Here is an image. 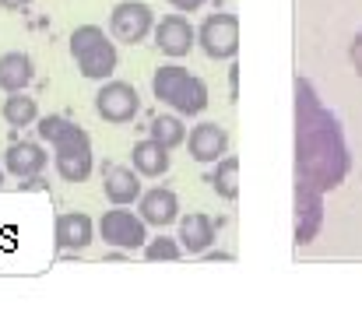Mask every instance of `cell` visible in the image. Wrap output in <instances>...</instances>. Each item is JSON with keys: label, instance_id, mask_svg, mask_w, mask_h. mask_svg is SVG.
<instances>
[{"label": "cell", "instance_id": "cell-1", "mask_svg": "<svg viewBox=\"0 0 362 316\" xmlns=\"http://www.w3.org/2000/svg\"><path fill=\"white\" fill-rule=\"evenodd\" d=\"M296 180L331 194L352 172L341 119L320 103L310 78H296Z\"/></svg>", "mask_w": 362, "mask_h": 316}, {"label": "cell", "instance_id": "cell-2", "mask_svg": "<svg viewBox=\"0 0 362 316\" xmlns=\"http://www.w3.org/2000/svg\"><path fill=\"white\" fill-rule=\"evenodd\" d=\"M151 95L158 103H165L173 112H180L183 119L187 116H201L208 103H211V92H208V81L190 74L183 64H162L155 67L151 74Z\"/></svg>", "mask_w": 362, "mask_h": 316}, {"label": "cell", "instance_id": "cell-3", "mask_svg": "<svg viewBox=\"0 0 362 316\" xmlns=\"http://www.w3.org/2000/svg\"><path fill=\"white\" fill-rule=\"evenodd\" d=\"M67 42H71V60H74L81 78H88V81H110L113 78L120 53H117V42H113L110 32H103L99 25H78Z\"/></svg>", "mask_w": 362, "mask_h": 316}, {"label": "cell", "instance_id": "cell-4", "mask_svg": "<svg viewBox=\"0 0 362 316\" xmlns=\"http://www.w3.org/2000/svg\"><path fill=\"white\" fill-rule=\"evenodd\" d=\"M53 165H57V176L64 183H85L95 169V155H92V137L85 127H78L74 119L53 137Z\"/></svg>", "mask_w": 362, "mask_h": 316}, {"label": "cell", "instance_id": "cell-5", "mask_svg": "<svg viewBox=\"0 0 362 316\" xmlns=\"http://www.w3.org/2000/svg\"><path fill=\"white\" fill-rule=\"evenodd\" d=\"M95 232L103 235L106 246H113L120 253H137L148 242V221L137 211H127L123 204H113L110 211H103Z\"/></svg>", "mask_w": 362, "mask_h": 316}, {"label": "cell", "instance_id": "cell-6", "mask_svg": "<svg viewBox=\"0 0 362 316\" xmlns=\"http://www.w3.org/2000/svg\"><path fill=\"white\" fill-rule=\"evenodd\" d=\"M197 46L208 60H233L240 53V18L229 11L208 14L197 28Z\"/></svg>", "mask_w": 362, "mask_h": 316}, {"label": "cell", "instance_id": "cell-7", "mask_svg": "<svg viewBox=\"0 0 362 316\" xmlns=\"http://www.w3.org/2000/svg\"><path fill=\"white\" fill-rule=\"evenodd\" d=\"M137 112H141V95H137L134 85L117 81V78L99 81V92H95V116H99L103 123L127 127V123L137 119Z\"/></svg>", "mask_w": 362, "mask_h": 316}, {"label": "cell", "instance_id": "cell-8", "mask_svg": "<svg viewBox=\"0 0 362 316\" xmlns=\"http://www.w3.org/2000/svg\"><path fill=\"white\" fill-rule=\"evenodd\" d=\"M155 28V11L144 0H120L110 11V35L123 46H137L151 35Z\"/></svg>", "mask_w": 362, "mask_h": 316}, {"label": "cell", "instance_id": "cell-9", "mask_svg": "<svg viewBox=\"0 0 362 316\" xmlns=\"http://www.w3.org/2000/svg\"><path fill=\"white\" fill-rule=\"evenodd\" d=\"M324 228V190L296 180V232L292 242L296 246H310Z\"/></svg>", "mask_w": 362, "mask_h": 316}, {"label": "cell", "instance_id": "cell-10", "mask_svg": "<svg viewBox=\"0 0 362 316\" xmlns=\"http://www.w3.org/2000/svg\"><path fill=\"white\" fill-rule=\"evenodd\" d=\"M151 39H155L158 53H165L169 60H183V57H190V49L197 46V28L190 25L187 14L176 11V14H165L162 21H155Z\"/></svg>", "mask_w": 362, "mask_h": 316}, {"label": "cell", "instance_id": "cell-11", "mask_svg": "<svg viewBox=\"0 0 362 316\" xmlns=\"http://www.w3.org/2000/svg\"><path fill=\"white\" fill-rule=\"evenodd\" d=\"M53 242L60 253H85L95 242V221L85 211H64L53 221Z\"/></svg>", "mask_w": 362, "mask_h": 316}, {"label": "cell", "instance_id": "cell-12", "mask_svg": "<svg viewBox=\"0 0 362 316\" xmlns=\"http://www.w3.org/2000/svg\"><path fill=\"white\" fill-rule=\"evenodd\" d=\"M183 144H187V151H190L194 162L211 165V162H218L222 155H229V130H226L222 123L204 119V123H197V127L187 130V141H183Z\"/></svg>", "mask_w": 362, "mask_h": 316}, {"label": "cell", "instance_id": "cell-13", "mask_svg": "<svg viewBox=\"0 0 362 316\" xmlns=\"http://www.w3.org/2000/svg\"><path fill=\"white\" fill-rule=\"evenodd\" d=\"M49 155L42 141H11L4 151V172L14 180H28V176H42Z\"/></svg>", "mask_w": 362, "mask_h": 316}, {"label": "cell", "instance_id": "cell-14", "mask_svg": "<svg viewBox=\"0 0 362 316\" xmlns=\"http://www.w3.org/2000/svg\"><path fill=\"white\" fill-rule=\"evenodd\" d=\"M137 214L148 221V228H165V225L180 221V197H176L169 187L141 190V197H137Z\"/></svg>", "mask_w": 362, "mask_h": 316}, {"label": "cell", "instance_id": "cell-15", "mask_svg": "<svg viewBox=\"0 0 362 316\" xmlns=\"http://www.w3.org/2000/svg\"><path fill=\"white\" fill-rule=\"evenodd\" d=\"M215 235H218V221H215L211 214H204V211H190V214L180 218V235H176V239H180L183 253L201 257L204 250L215 246Z\"/></svg>", "mask_w": 362, "mask_h": 316}, {"label": "cell", "instance_id": "cell-16", "mask_svg": "<svg viewBox=\"0 0 362 316\" xmlns=\"http://www.w3.org/2000/svg\"><path fill=\"white\" fill-rule=\"evenodd\" d=\"M130 165L141 180H162L169 172L173 158H169V148H162L155 137H144L130 148Z\"/></svg>", "mask_w": 362, "mask_h": 316}, {"label": "cell", "instance_id": "cell-17", "mask_svg": "<svg viewBox=\"0 0 362 316\" xmlns=\"http://www.w3.org/2000/svg\"><path fill=\"white\" fill-rule=\"evenodd\" d=\"M35 81V64L28 53L21 49H11V53H0V92H25L28 85Z\"/></svg>", "mask_w": 362, "mask_h": 316}, {"label": "cell", "instance_id": "cell-18", "mask_svg": "<svg viewBox=\"0 0 362 316\" xmlns=\"http://www.w3.org/2000/svg\"><path fill=\"white\" fill-rule=\"evenodd\" d=\"M141 190H144V187H141V176L134 172V165H117V169H110L106 180H103V194H106L110 204L130 208V204H137Z\"/></svg>", "mask_w": 362, "mask_h": 316}, {"label": "cell", "instance_id": "cell-19", "mask_svg": "<svg viewBox=\"0 0 362 316\" xmlns=\"http://www.w3.org/2000/svg\"><path fill=\"white\" fill-rule=\"evenodd\" d=\"M204 183L215 190V197L236 201L240 197V158L236 155H222L218 162H211V172L204 176Z\"/></svg>", "mask_w": 362, "mask_h": 316}, {"label": "cell", "instance_id": "cell-20", "mask_svg": "<svg viewBox=\"0 0 362 316\" xmlns=\"http://www.w3.org/2000/svg\"><path fill=\"white\" fill-rule=\"evenodd\" d=\"M0 116H4L7 127H14V130L35 127V119H39V103H35L28 92H7V99L0 105Z\"/></svg>", "mask_w": 362, "mask_h": 316}, {"label": "cell", "instance_id": "cell-21", "mask_svg": "<svg viewBox=\"0 0 362 316\" xmlns=\"http://www.w3.org/2000/svg\"><path fill=\"white\" fill-rule=\"evenodd\" d=\"M148 137H155L162 148L176 151L183 141H187V123L180 112H158L151 123H148Z\"/></svg>", "mask_w": 362, "mask_h": 316}, {"label": "cell", "instance_id": "cell-22", "mask_svg": "<svg viewBox=\"0 0 362 316\" xmlns=\"http://www.w3.org/2000/svg\"><path fill=\"white\" fill-rule=\"evenodd\" d=\"M144 260L158 264V260H183V246L176 235H148V242L141 246Z\"/></svg>", "mask_w": 362, "mask_h": 316}, {"label": "cell", "instance_id": "cell-23", "mask_svg": "<svg viewBox=\"0 0 362 316\" xmlns=\"http://www.w3.org/2000/svg\"><path fill=\"white\" fill-rule=\"evenodd\" d=\"M67 123H71L67 116L49 112V116H39V119H35V134H39V141H42V144H53V137H57V134H60Z\"/></svg>", "mask_w": 362, "mask_h": 316}, {"label": "cell", "instance_id": "cell-24", "mask_svg": "<svg viewBox=\"0 0 362 316\" xmlns=\"http://www.w3.org/2000/svg\"><path fill=\"white\" fill-rule=\"evenodd\" d=\"M349 60H352V67H356V74L362 78V28L352 35V42H349Z\"/></svg>", "mask_w": 362, "mask_h": 316}, {"label": "cell", "instance_id": "cell-25", "mask_svg": "<svg viewBox=\"0 0 362 316\" xmlns=\"http://www.w3.org/2000/svg\"><path fill=\"white\" fill-rule=\"evenodd\" d=\"M208 0H169V7L173 11H180V14H194V11H201Z\"/></svg>", "mask_w": 362, "mask_h": 316}, {"label": "cell", "instance_id": "cell-26", "mask_svg": "<svg viewBox=\"0 0 362 316\" xmlns=\"http://www.w3.org/2000/svg\"><path fill=\"white\" fill-rule=\"evenodd\" d=\"M28 4H32V0H0V7H4V11H25Z\"/></svg>", "mask_w": 362, "mask_h": 316}, {"label": "cell", "instance_id": "cell-27", "mask_svg": "<svg viewBox=\"0 0 362 316\" xmlns=\"http://www.w3.org/2000/svg\"><path fill=\"white\" fill-rule=\"evenodd\" d=\"M4 176H7V172H4V165H0V187H4Z\"/></svg>", "mask_w": 362, "mask_h": 316}]
</instances>
